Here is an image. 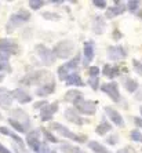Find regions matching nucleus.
<instances>
[{"mask_svg": "<svg viewBox=\"0 0 142 153\" xmlns=\"http://www.w3.org/2000/svg\"><path fill=\"white\" fill-rule=\"evenodd\" d=\"M30 19V13L28 10H19L18 13H14V14L10 17L7 25H6V32L11 33L14 32L18 26H21L22 24H25Z\"/></svg>", "mask_w": 142, "mask_h": 153, "instance_id": "f257e3e1", "label": "nucleus"}, {"mask_svg": "<svg viewBox=\"0 0 142 153\" xmlns=\"http://www.w3.org/2000/svg\"><path fill=\"white\" fill-rule=\"evenodd\" d=\"M50 130H53V131L61 134V135L65 137V138L72 139V141L79 142V143H84L85 141H87V137L85 135H77V134H75V132H72L68 127L62 126L61 123H50Z\"/></svg>", "mask_w": 142, "mask_h": 153, "instance_id": "f03ea898", "label": "nucleus"}, {"mask_svg": "<svg viewBox=\"0 0 142 153\" xmlns=\"http://www.w3.org/2000/svg\"><path fill=\"white\" fill-rule=\"evenodd\" d=\"M80 58H82V55H80V54H76L73 59H71L69 62H66V64H64L62 66H59V68H58V79L62 80V82H65L72 73H75L79 64H80Z\"/></svg>", "mask_w": 142, "mask_h": 153, "instance_id": "7ed1b4c3", "label": "nucleus"}, {"mask_svg": "<svg viewBox=\"0 0 142 153\" xmlns=\"http://www.w3.org/2000/svg\"><path fill=\"white\" fill-rule=\"evenodd\" d=\"M75 51V44L71 40H64L59 42L58 44H55V47L53 48V53L55 55V58H61V59H66L73 54Z\"/></svg>", "mask_w": 142, "mask_h": 153, "instance_id": "20e7f679", "label": "nucleus"}, {"mask_svg": "<svg viewBox=\"0 0 142 153\" xmlns=\"http://www.w3.org/2000/svg\"><path fill=\"white\" fill-rule=\"evenodd\" d=\"M50 77V73L46 71H36L33 73L26 75L24 79H21V84H26V85H32V84H40V83L46 82L47 79Z\"/></svg>", "mask_w": 142, "mask_h": 153, "instance_id": "39448f33", "label": "nucleus"}, {"mask_svg": "<svg viewBox=\"0 0 142 153\" xmlns=\"http://www.w3.org/2000/svg\"><path fill=\"white\" fill-rule=\"evenodd\" d=\"M36 53L39 55L40 61H42L46 66H51V65L55 62V59H57L53 53V50H50V48L46 47L44 44H37V46H36Z\"/></svg>", "mask_w": 142, "mask_h": 153, "instance_id": "423d86ee", "label": "nucleus"}, {"mask_svg": "<svg viewBox=\"0 0 142 153\" xmlns=\"http://www.w3.org/2000/svg\"><path fill=\"white\" fill-rule=\"evenodd\" d=\"M75 111L77 112L79 114L82 113V114H85V116H92V114H95V112H97V102L83 98L82 101H79L75 105Z\"/></svg>", "mask_w": 142, "mask_h": 153, "instance_id": "0eeeda50", "label": "nucleus"}, {"mask_svg": "<svg viewBox=\"0 0 142 153\" xmlns=\"http://www.w3.org/2000/svg\"><path fill=\"white\" fill-rule=\"evenodd\" d=\"M101 90H102L105 94H108V97H109L113 102H119V101H120V91H119L117 83H114V82L105 83V84L101 85Z\"/></svg>", "mask_w": 142, "mask_h": 153, "instance_id": "6e6552de", "label": "nucleus"}, {"mask_svg": "<svg viewBox=\"0 0 142 153\" xmlns=\"http://www.w3.org/2000/svg\"><path fill=\"white\" fill-rule=\"evenodd\" d=\"M127 57V50L123 46H109L108 47V58L112 61H120Z\"/></svg>", "mask_w": 142, "mask_h": 153, "instance_id": "1a4fd4ad", "label": "nucleus"}, {"mask_svg": "<svg viewBox=\"0 0 142 153\" xmlns=\"http://www.w3.org/2000/svg\"><path fill=\"white\" fill-rule=\"evenodd\" d=\"M0 51H4L10 55H15V54H19V46L15 40L0 39Z\"/></svg>", "mask_w": 142, "mask_h": 153, "instance_id": "9d476101", "label": "nucleus"}, {"mask_svg": "<svg viewBox=\"0 0 142 153\" xmlns=\"http://www.w3.org/2000/svg\"><path fill=\"white\" fill-rule=\"evenodd\" d=\"M94 54H95L94 42H91V40L84 42V46H83V66H88V64L94 58Z\"/></svg>", "mask_w": 142, "mask_h": 153, "instance_id": "9b49d317", "label": "nucleus"}, {"mask_svg": "<svg viewBox=\"0 0 142 153\" xmlns=\"http://www.w3.org/2000/svg\"><path fill=\"white\" fill-rule=\"evenodd\" d=\"M58 111V102L47 103L46 106H43L40 109V120L42 121H50L53 116L57 113Z\"/></svg>", "mask_w": 142, "mask_h": 153, "instance_id": "f8f14e48", "label": "nucleus"}, {"mask_svg": "<svg viewBox=\"0 0 142 153\" xmlns=\"http://www.w3.org/2000/svg\"><path fill=\"white\" fill-rule=\"evenodd\" d=\"M26 143L33 152L37 153L40 148V130H32V131H29V134L26 135Z\"/></svg>", "mask_w": 142, "mask_h": 153, "instance_id": "ddd939ff", "label": "nucleus"}, {"mask_svg": "<svg viewBox=\"0 0 142 153\" xmlns=\"http://www.w3.org/2000/svg\"><path fill=\"white\" fill-rule=\"evenodd\" d=\"M11 116H13L11 119H14V120H17L18 123H21V124L25 127V130L28 127H30V120H29V116L24 111H22V109H19V108H18V109H13V111H11Z\"/></svg>", "mask_w": 142, "mask_h": 153, "instance_id": "4468645a", "label": "nucleus"}, {"mask_svg": "<svg viewBox=\"0 0 142 153\" xmlns=\"http://www.w3.org/2000/svg\"><path fill=\"white\" fill-rule=\"evenodd\" d=\"M103 111H105V114L112 120V123H114L117 127H124V120H123L121 114L116 109H113V108H110V106H105Z\"/></svg>", "mask_w": 142, "mask_h": 153, "instance_id": "2eb2a0df", "label": "nucleus"}, {"mask_svg": "<svg viewBox=\"0 0 142 153\" xmlns=\"http://www.w3.org/2000/svg\"><path fill=\"white\" fill-rule=\"evenodd\" d=\"M126 10H127V8H126V4L124 3L114 0V6H113V7H106V14H105V17H106V18L117 17V15L123 14Z\"/></svg>", "mask_w": 142, "mask_h": 153, "instance_id": "dca6fc26", "label": "nucleus"}, {"mask_svg": "<svg viewBox=\"0 0 142 153\" xmlns=\"http://www.w3.org/2000/svg\"><path fill=\"white\" fill-rule=\"evenodd\" d=\"M65 119H66L68 121H71V123H73V124H77V126H83L85 123L84 119L80 116V114L77 113V112L73 109V108H69V109H66L64 113Z\"/></svg>", "mask_w": 142, "mask_h": 153, "instance_id": "f3484780", "label": "nucleus"}, {"mask_svg": "<svg viewBox=\"0 0 142 153\" xmlns=\"http://www.w3.org/2000/svg\"><path fill=\"white\" fill-rule=\"evenodd\" d=\"M11 95H13V100H17L19 103L25 105V103H29L32 101V97L26 93L25 90L22 88H15L11 91Z\"/></svg>", "mask_w": 142, "mask_h": 153, "instance_id": "a211bd4d", "label": "nucleus"}, {"mask_svg": "<svg viewBox=\"0 0 142 153\" xmlns=\"http://www.w3.org/2000/svg\"><path fill=\"white\" fill-rule=\"evenodd\" d=\"M13 101H14V100H13L11 91H8L7 88L0 87V106L4 108V109H8V108H11Z\"/></svg>", "mask_w": 142, "mask_h": 153, "instance_id": "6ab92c4d", "label": "nucleus"}, {"mask_svg": "<svg viewBox=\"0 0 142 153\" xmlns=\"http://www.w3.org/2000/svg\"><path fill=\"white\" fill-rule=\"evenodd\" d=\"M54 91H55V82H54L53 79H51L50 82L44 83V84L40 85L39 88L36 90V95H39V97H47V95H50V94H53Z\"/></svg>", "mask_w": 142, "mask_h": 153, "instance_id": "aec40b11", "label": "nucleus"}, {"mask_svg": "<svg viewBox=\"0 0 142 153\" xmlns=\"http://www.w3.org/2000/svg\"><path fill=\"white\" fill-rule=\"evenodd\" d=\"M84 97H83V93L82 91H79V90H69L66 94H65V98L64 100L66 101V102H71L73 103V105H76V103L79 102V101H82Z\"/></svg>", "mask_w": 142, "mask_h": 153, "instance_id": "412c9836", "label": "nucleus"}, {"mask_svg": "<svg viewBox=\"0 0 142 153\" xmlns=\"http://www.w3.org/2000/svg\"><path fill=\"white\" fill-rule=\"evenodd\" d=\"M0 134H3V135H7V137H10V138H13L15 141V142L19 145V148H21V150L22 152H25V146H24V141H22V138L21 137H18L15 132H13L11 130H8L7 127H1L0 126Z\"/></svg>", "mask_w": 142, "mask_h": 153, "instance_id": "4be33fe9", "label": "nucleus"}, {"mask_svg": "<svg viewBox=\"0 0 142 153\" xmlns=\"http://www.w3.org/2000/svg\"><path fill=\"white\" fill-rule=\"evenodd\" d=\"M92 29H94V33L102 35L103 29H105V19H103L101 15L94 17V19H92Z\"/></svg>", "mask_w": 142, "mask_h": 153, "instance_id": "5701e85b", "label": "nucleus"}, {"mask_svg": "<svg viewBox=\"0 0 142 153\" xmlns=\"http://www.w3.org/2000/svg\"><path fill=\"white\" fill-rule=\"evenodd\" d=\"M120 71H126V68H119V66H112V65H105L103 66V75L109 79H113L120 75Z\"/></svg>", "mask_w": 142, "mask_h": 153, "instance_id": "b1692460", "label": "nucleus"}, {"mask_svg": "<svg viewBox=\"0 0 142 153\" xmlns=\"http://www.w3.org/2000/svg\"><path fill=\"white\" fill-rule=\"evenodd\" d=\"M65 83H66V85H76V87H83V85H84V82L82 80V77H80V75H79L77 72L72 73V75L65 80Z\"/></svg>", "mask_w": 142, "mask_h": 153, "instance_id": "393cba45", "label": "nucleus"}, {"mask_svg": "<svg viewBox=\"0 0 142 153\" xmlns=\"http://www.w3.org/2000/svg\"><path fill=\"white\" fill-rule=\"evenodd\" d=\"M110 130H112V124H110L109 121L105 120V119H103L100 124L95 127V132L98 134V135H106Z\"/></svg>", "mask_w": 142, "mask_h": 153, "instance_id": "a878e982", "label": "nucleus"}, {"mask_svg": "<svg viewBox=\"0 0 142 153\" xmlns=\"http://www.w3.org/2000/svg\"><path fill=\"white\" fill-rule=\"evenodd\" d=\"M123 83H124V87H126V90H127L128 93H135L139 87L138 82L134 80V79H131V77H126Z\"/></svg>", "mask_w": 142, "mask_h": 153, "instance_id": "bb28decb", "label": "nucleus"}, {"mask_svg": "<svg viewBox=\"0 0 142 153\" xmlns=\"http://www.w3.org/2000/svg\"><path fill=\"white\" fill-rule=\"evenodd\" d=\"M88 146H90V149L94 150L95 153H110L105 146L101 145V143L97 142V141H91V142H88Z\"/></svg>", "mask_w": 142, "mask_h": 153, "instance_id": "cd10ccee", "label": "nucleus"}, {"mask_svg": "<svg viewBox=\"0 0 142 153\" xmlns=\"http://www.w3.org/2000/svg\"><path fill=\"white\" fill-rule=\"evenodd\" d=\"M40 130V132L43 134V137L46 138V141H48V142H51V143H58L59 141H58V138L55 135H54L53 132H50L47 128H39Z\"/></svg>", "mask_w": 142, "mask_h": 153, "instance_id": "c85d7f7f", "label": "nucleus"}, {"mask_svg": "<svg viewBox=\"0 0 142 153\" xmlns=\"http://www.w3.org/2000/svg\"><path fill=\"white\" fill-rule=\"evenodd\" d=\"M8 124H10L13 128H14L15 131L21 132V134H24V132H26L25 127H24V126H22L21 123H18L17 120H14V119H8Z\"/></svg>", "mask_w": 142, "mask_h": 153, "instance_id": "c756f323", "label": "nucleus"}, {"mask_svg": "<svg viewBox=\"0 0 142 153\" xmlns=\"http://www.w3.org/2000/svg\"><path fill=\"white\" fill-rule=\"evenodd\" d=\"M61 150H62V152H65V153H85V152H83L82 149L75 148V146L68 145V143H64V145L61 146Z\"/></svg>", "mask_w": 142, "mask_h": 153, "instance_id": "7c9ffc66", "label": "nucleus"}, {"mask_svg": "<svg viewBox=\"0 0 142 153\" xmlns=\"http://www.w3.org/2000/svg\"><path fill=\"white\" fill-rule=\"evenodd\" d=\"M46 4V1H43V0H30L29 1V8H32V10H39L42 8L43 6Z\"/></svg>", "mask_w": 142, "mask_h": 153, "instance_id": "2f4dec72", "label": "nucleus"}, {"mask_svg": "<svg viewBox=\"0 0 142 153\" xmlns=\"http://www.w3.org/2000/svg\"><path fill=\"white\" fill-rule=\"evenodd\" d=\"M139 6H141V1H138V0H130L126 4V8H128L130 11H137L139 8Z\"/></svg>", "mask_w": 142, "mask_h": 153, "instance_id": "473e14b6", "label": "nucleus"}, {"mask_svg": "<svg viewBox=\"0 0 142 153\" xmlns=\"http://www.w3.org/2000/svg\"><path fill=\"white\" fill-rule=\"evenodd\" d=\"M42 15H43V18H46V19H53V21H57V19L61 18L59 14H57V13H50V11H44Z\"/></svg>", "mask_w": 142, "mask_h": 153, "instance_id": "72a5a7b5", "label": "nucleus"}, {"mask_svg": "<svg viewBox=\"0 0 142 153\" xmlns=\"http://www.w3.org/2000/svg\"><path fill=\"white\" fill-rule=\"evenodd\" d=\"M130 137H131V139L135 141V142H142V134L139 132V130H132L130 132Z\"/></svg>", "mask_w": 142, "mask_h": 153, "instance_id": "f704fd0d", "label": "nucleus"}, {"mask_svg": "<svg viewBox=\"0 0 142 153\" xmlns=\"http://www.w3.org/2000/svg\"><path fill=\"white\" fill-rule=\"evenodd\" d=\"M88 83L90 85H91V88L95 91V90H98L100 88V80H98V77H90L88 79Z\"/></svg>", "mask_w": 142, "mask_h": 153, "instance_id": "c9c22d12", "label": "nucleus"}, {"mask_svg": "<svg viewBox=\"0 0 142 153\" xmlns=\"http://www.w3.org/2000/svg\"><path fill=\"white\" fill-rule=\"evenodd\" d=\"M132 66H134V71L142 76V64L138 59H132Z\"/></svg>", "mask_w": 142, "mask_h": 153, "instance_id": "e433bc0d", "label": "nucleus"}, {"mask_svg": "<svg viewBox=\"0 0 142 153\" xmlns=\"http://www.w3.org/2000/svg\"><path fill=\"white\" fill-rule=\"evenodd\" d=\"M88 75H90V77H98V75H100V68H98V66H90Z\"/></svg>", "mask_w": 142, "mask_h": 153, "instance_id": "4c0bfd02", "label": "nucleus"}, {"mask_svg": "<svg viewBox=\"0 0 142 153\" xmlns=\"http://www.w3.org/2000/svg\"><path fill=\"white\" fill-rule=\"evenodd\" d=\"M10 54L4 53V51H0V64H8V59H10Z\"/></svg>", "mask_w": 142, "mask_h": 153, "instance_id": "58836bf2", "label": "nucleus"}, {"mask_svg": "<svg viewBox=\"0 0 142 153\" xmlns=\"http://www.w3.org/2000/svg\"><path fill=\"white\" fill-rule=\"evenodd\" d=\"M106 142L109 143V145H116L117 142H119V135L117 134H113V135H110L106 138Z\"/></svg>", "mask_w": 142, "mask_h": 153, "instance_id": "ea45409f", "label": "nucleus"}, {"mask_svg": "<svg viewBox=\"0 0 142 153\" xmlns=\"http://www.w3.org/2000/svg\"><path fill=\"white\" fill-rule=\"evenodd\" d=\"M92 6L95 8H106V1H103V0H94Z\"/></svg>", "mask_w": 142, "mask_h": 153, "instance_id": "a19ab883", "label": "nucleus"}, {"mask_svg": "<svg viewBox=\"0 0 142 153\" xmlns=\"http://www.w3.org/2000/svg\"><path fill=\"white\" fill-rule=\"evenodd\" d=\"M37 153H51V150L48 149V146H47V143H40V148L39 150H37Z\"/></svg>", "mask_w": 142, "mask_h": 153, "instance_id": "79ce46f5", "label": "nucleus"}, {"mask_svg": "<svg viewBox=\"0 0 142 153\" xmlns=\"http://www.w3.org/2000/svg\"><path fill=\"white\" fill-rule=\"evenodd\" d=\"M117 153H137V152H135V149L131 148V146H126V148H123V149L117 150Z\"/></svg>", "mask_w": 142, "mask_h": 153, "instance_id": "37998d69", "label": "nucleus"}, {"mask_svg": "<svg viewBox=\"0 0 142 153\" xmlns=\"http://www.w3.org/2000/svg\"><path fill=\"white\" fill-rule=\"evenodd\" d=\"M47 101H39V102H35L33 103V108H35V109H42L43 106H46L47 105Z\"/></svg>", "mask_w": 142, "mask_h": 153, "instance_id": "c03bdc74", "label": "nucleus"}, {"mask_svg": "<svg viewBox=\"0 0 142 153\" xmlns=\"http://www.w3.org/2000/svg\"><path fill=\"white\" fill-rule=\"evenodd\" d=\"M112 36H113V39H114V40H120L121 37H123L121 32H120V30H117V29H116V30H113V35H112Z\"/></svg>", "mask_w": 142, "mask_h": 153, "instance_id": "a18cd8bd", "label": "nucleus"}, {"mask_svg": "<svg viewBox=\"0 0 142 153\" xmlns=\"http://www.w3.org/2000/svg\"><path fill=\"white\" fill-rule=\"evenodd\" d=\"M134 123H135V126H137V127L142 128V119H139V117H134Z\"/></svg>", "mask_w": 142, "mask_h": 153, "instance_id": "49530a36", "label": "nucleus"}, {"mask_svg": "<svg viewBox=\"0 0 142 153\" xmlns=\"http://www.w3.org/2000/svg\"><path fill=\"white\" fill-rule=\"evenodd\" d=\"M0 153H13V152H10V150H8L6 146L0 143Z\"/></svg>", "mask_w": 142, "mask_h": 153, "instance_id": "de8ad7c7", "label": "nucleus"}, {"mask_svg": "<svg viewBox=\"0 0 142 153\" xmlns=\"http://www.w3.org/2000/svg\"><path fill=\"white\" fill-rule=\"evenodd\" d=\"M53 3L54 4H62V1H61V0H53Z\"/></svg>", "mask_w": 142, "mask_h": 153, "instance_id": "09e8293b", "label": "nucleus"}, {"mask_svg": "<svg viewBox=\"0 0 142 153\" xmlns=\"http://www.w3.org/2000/svg\"><path fill=\"white\" fill-rule=\"evenodd\" d=\"M137 15H138L139 19H142V10H139V11H138V14H137Z\"/></svg>", "mask_w": 142, "mask_h": 153, "instance_id": "8fccbe9b", "label": "nucleus"}, {"mask_svg": "<svg viewBox=\"0 0 142 153\" xmlns=\"http://www.w3.org/2000/svg\"><path fill=\"white\" fill-rule=\"evenodd\" d=\"M3 79H4V75H3V73H1V72H0V83L3 82Z\"/></svg>", "mask_w": 142, "mask_h": 153, "instance_id": "3c124183", "label": "nucleus"}, {"mask_svg": "<svg viewBox=\"0 0 142 153\" xmlns=\"http://www.w3.org/2000/svg\"><path fill=\"white\" fill-rule=\"evenodd\" d=\"M1 119H3V116H1V113H0V120H1Z\"/></svg>", "mask_w": 142, "mask_h": 153, "instance_id": "603ef678", "label": "nucleus"}, {"mask_svg": "<svg viewBox=\"0 0 142 153\" xmlns=\"http://www.w3.org/2000/svg\"><path fill=\"white\" fill-rule=\"evenodd\" d=\"M141 114H142V108H141Z\"/></svg>", "mask_w": 142, "mask_h": 153, "instance_id": "864d4df0", "label": "nucleus"}]
</instances>
